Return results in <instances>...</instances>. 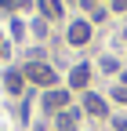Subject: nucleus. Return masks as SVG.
Segmentation results:
<instances>
[{"label": "nucleus", "mask_w": 127, "mask_h": 131, "mask_svg": "<svg viewBox=\"0 0 127 131\" xmlns=\"http://www.w3.org/2000/svg\"><path fill=\"white\" fill-rule=\"evenodd\" d=\"M44 11H47V18H58L62 15V0H44Z\"/></svg>", "instance_id": "8"}, {"label": "nucleus", "mask_w": 127, "mask_h": 131, "mask_svg": "<svg viewBox=\"0 0 127 131\" xmlns=\"http://www.w3.org/2000/svg\"><path fill=\"white\" fill-rule=\"evenodd\" d=\"M87 80H91V66L80 62V66L69 73V88H73V91H84V88H87Z\"/></svg>", "instance_id": "3"}, {"label": "nucleus", "mask_w": 127, "mask_h": 131, "mask_svg": "<svg viewBox=\"0 0 127 131\" xmlns=\"http://www.w3.org/2000/svg\"><path fill=\"white\" fill-rule=\"evenodd\" d=\"M116 124V131H127V120H113Z\"/></svg>", "instance_id": "13"}, {"label": "nucleus", "mask_w": 127, "mask_h": 131, "mask_svg": "<svg viewBox=\"0 0 127 131\" xmlns=\"http://www.w3.org/2000/svg\"><path fill=\"white\" fill-rule=\"evenodd\" d=\"M69 44H87V37H91V22H84V18H76L73 26H69Z\"/></svg>", "instance_id": "4"}, {"label": "nucleus", "mask_w": 127, "mask_h": 131, "mask_svg": "<svg viewBox=\"0 0 127 131\" xmlns=\"http://www.w3.org/2000/svg\"><path fill=\"white\" fill-rule=\"evenodd\" d=\"M76 117H80V109H62L58 113V131H76Z\"/></svg>", "instance_id": "5"}, {"label": "nucleus", "mask_w": 127, "mask_h": 131, "mask_svg": "<svg viewBox=\"0 0 127 131\" xmlns=\"http://www.w3.org/2000/svg\"><path fill=\"white\" fill-rule=\"evenodd\" d=\"M26 77L33 80V84H44V88H55V80H58V73L51 69V66H44V62H29Z\"/></svg>", "instance_id": "1"}, {"label": "nucleus", "mask_w": 127, "mask_h": 131, "mask_svg": "<svg viewBox=\"0 0 127 131\" xmlns=\"http://www.w3.org/2000/svg\"><path fill=\"white\" fill-rule=\"evenodd\" d=\"M84 109H87V113H94V117H105V98H98V95H87Z\"/></svg>", "instance_id": "7"}, {"label": "nucleus", "mask_w": 127, "mask_h": 131, "mask_svg": "<svg viewBox=\"0 0 127 131\" xmlns=\"http://www.w3.org/2000/svg\"><path fill=\"white\" fill-rule=\"evenodd\" d=\"M11 4H15V0H0V7H7V11H11Z\"/></svg>", "instance_id": "14"}, {"label": "nucleus", "mask_w": 127, "mask_h": 131, "mask_svg": "<svg viewBox=\"0 0 127 131\" xmlns=\"http://www.w3.org/2000/svg\"><path fill=\"white\" fill-rule=\"evenodd\" d=\"M22 80H26V73H18V69H7V73H4V88H7L11 95H18V91H22Z\"/></svg>", "instance_id": "6"}, {"label": "nucleus", "mask_w": 127, "mask_h": 131, "mask_svg": "<svg viewBox=\"0 0 127 131\" xmlns=\"http://www.w3.org/2000/svg\"><path fill=\"white\" fill-rule=\"evenodd\" d=\"M113 7L116 11H127V0H113Z\"/></svg>", "instance_id": "12"}, {"label": "nucleus", "mask_w": 127, "mask_h": 131, "mask_svg": "<svg viewBox=\"0 0 127 131\" xmlns=\"http://www.w3.org/2000/svg\"><path fill=\"white\" fill-rule=\"evenodd\" d=\"M33 33H36V37H44V33H47V22H40V18H36V22H33Z\"/></svg>", "instance_id": "11"}, {"label": "nucleus", "mask_w": 127, "mask_h": 131, "mask_svg": "<svg viewBox=\"0 0 127 131\" xmlns=\"http://www.w3.org/2000/svg\"><path fill=\"white\" fill-rule=\"evenodd\" d=\"M113 98H116V102H123V106H127V88H116V91H113Z\"/></svg>", "instance_id": "10"}, {"label": "nucleus", "mask_w": 127, "mask_h": 131, "mask_svg": "<svg viewBox=\"0 0 127 131\" xmlns=\"http://www.w3.org/2000/svg\"><path fill=\"white\" fill-rule=\"evenodd\" d=\"M116 66H120L116 58H102V69H105V73H116Z\"/></svg>", "instance_id": "9"}, {"label": "nucleus", "mask_w": 127, "mask_h": 131, "mask_svg": "<svg viewBox=\"0 0 127 131\" xmlns=\"http://www.w3.org/2000/svg\"><path fill=\"white\" fill-rule=\"evenodd\" d=\"M66 106H69V91H58V88H51V91L44 95V109H47V113H62Z\"/></svg>", "instance_id": "2"}]
</instances>
